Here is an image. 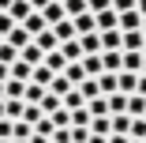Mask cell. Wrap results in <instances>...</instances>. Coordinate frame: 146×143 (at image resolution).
<instances>
[{"mask_svg":"<svg viewBox=\"0 0 146 143\" xmlns=\"http://www.w3.org/2000/svg\"><path fill=\"white\" fill-rule=\"evenodd\" d=\"M90 8H86V0H64V15L68 19H79V15H86Z\"/></svg>","mask_w":146,"mask_h":143,"instance_id":"cell-22","label":"cell"},{"mask_svg":"<svg viewBox=\"0 0 146 143\" xmlns=\"http://www.w3.org/2000/svg\"><path fill=\"white\" fill-rule=\"evenodd\" d=\"M109 124H112V136H127V132H131V117H127V113L109 117Z\"/></svg>","mask_w":146,"mask_h":143,"instance_id":"cell-21","label":"cell"},{"mask_svg":"<svg viewBox=\"0 0 146 143\" xmlns=\"http://www.w3.org/2000/svg\"><path fill=\"white\" fill-rule=\"evenodd\" d=\"M60 102H64V109H68V113H75V109H86V102H82V94H79V91H68Z\"/></svg>","mask_w":146,"mask_h":143,"instance_id":"cell-25","label":"cell"},{"mask_svg":"<svg viewBox=\"0 0 146 143\" xmlns=\"http://www.w3.org/2000/svg\"><path fill=\"white\" fill-rule=\"evenodd\" d=\"M120 72H135V75H142V53H124V68Z\"/></svg>","mask_w":146,"mask_h":143,"instance_id":"cell-23","label":"cell"},{"mask_svg":"<svg viewBox=\"0 0 146 143\" xmlns=\"http://www.w3.org/2000/svg\"><path fill=\"white\" fill-rule=\"evenodd\" d=\"M15 60H19V53H15V49H11V45L4 42V45H0V64H8V68H11Z\"/></svg>","mask_w":146,"mask_h":143,"instance_id":"cell-35","label":"cell"},{"mask_svg":"<svg viewBox=\"0 0 146 143\" xmlns=\"http://www.w3.org/2000/svg\"><path fill=\"white\" fill-rule=\"evenodd\" d=\"M79 49H82V56H98L101 53V34H82L79 38Z\"/></svg>","mask_w":146,"mask_h":143,"instance_id":"cell-3","label":"cell"},{"mask_svg":"<svg viewBox=\"0 0 146 143\" xmlns=\"http://www.w3.org/2000/svg\"><path fill=\"white\" fill-rule=\"evenodd\" d=\"M109 143H131L127 136H109Z\"/></svg>","mask_w":146,"mask_h":143,"instance_id":"cell-44","label":"cell"},{"mask_svg":"<svg viewBox=\"0 0 146 143\" xmlns=\"http://www.w3.org/2000/svg\"><path fill=\"white\" fill-rule=\"evenodd\" d=\"M52 79H56V75H52L45 64H38V68H34V75H30V83H38V87H45V91H49V83H52Z\"/></svg>","mask_w":146,"mask_h":143,"instance_id":"cell-24","label":"cell"},{"mask_svg":"<svg viewBox=\"0 0 146 143\" xmlns=\"http://www.w3.org/2000/svg\"><path fill=\"white\" fill-rule=\"evenodd\" d=\"M75 91L82 94V102H94V98H101V91H98V79H82Z\"/></svg>","mask_w":146,"mask_h":143,"instance_id":"cell-15","label":"cell"},{"mask_svg":"<svg viewBox=\"0 0 146 143\" xmlns=\"http://www.w3.org/2000/svg\"><path fill=\"white\" fill-rule=\"evenodd\" d=\"M98 91H101V98L116 94V75H112V72H101V75H98Z\"/></svg>","mask_w":146,"mask_h":143,"instance_id":"cell-19","label":"cell"},{"mask_svg":"<svg viewBox=\"0 0 146 143\" xmlns=\"http://www.w3.org/2000/svg\"><path fill=\"white\" fill-rule=\"evenodd\" d=\"M135 11H139V15L146 19V0H139V4H135Z\"/></svg>","mask_w":146,"mask_h":143,"instance_id":"cell-45","label":"cell"},{"mask_svg":"<svg viewBox=\"0 0 146 143\" xmlns=\"http://www.w3.org/2000/svg\"><path fill=\"white\" fill-rule=\"evenodd\" d=\"M142 75H146V56H142Z\"/></svg>","mask_w":146,"mask_h":143,"instance_id":"cell-50","label":"cell"},{"mask_svg":"<svg viewBox=\"0 0 146 143\" xmlns=\"http://www.w3.org/2000/svg\"><path fill=\"white\" fill-rule=\"evenodd\" d=\"M142 56H146V45H142Z\"/></svg>","mask_w":146,"mask_h":143,"instance_id":"cell-52","label":"cell"},{"mask_svg":"<svg viewBox=\"0 0 146 143\" xmlns=\"http://www.w3.org/2000/svg\"><path fill=\"white\" fill-rule=\"evenodd\" d=\"M60 105H64L60 98H56V94H49V91H45V98H41V105H38V109L45 113V117H52V113H56V109H60Z\"/></svg>","mask_w":146,"mask_h":143,"instance_id":"cell-27","label":"cell"},{"mask_svg":"<svg viewBox=\"0 0 146 143\" xmlns=\"http://www.w3.org/2000/svg\"><path fill=\"white\" fill-rule=\"evenodd\" d=\"M30 75H34V68L23 64V60H15V64L8 68V79H15V83H30Z\"/></svg>","mask_w":146,"mask_h":143,"instance_id":"cell-10","label":"cell"},{"mask_svg":"<svg viewBox=\"0 0 146 143\" xmlns=\"http://www.w3.org/2000/svg\"><path fill=\"white\" fill-rule=\"evenodd\" d=\"M4 42H8V45H11L15 53H23V49H26V45H30L34 38H30V34H26V30H23V26H15V30H11V34H8Z\"/></svg>","mask_w":146,"mask_h":143,"instance_id":"cell-4","label":"cell"},{"mask_svg":"<svg viewBox=\"0 0 146 143\" xmlns=\"http://www.w3.org/2000/svg\"><path fill=\"white\" fill-rule=\"evenodd\" d=\"M11 4H15V0H0V15H4V11H8Z\"/></svg>","mask_w":146,"mask_h":143,"instance_id":"cell-46","label":"cell"},{"mask_svg":"<svg viewBox=\"0 0 146 143\" xmlns=\"http://www.w3.org/2000/svg\"><path fill=\"white\" fill-rule=\"evenodd\" d=\"M49 30L56 34V42H75V26H71V19H64V23H56V26H49Z\"/></svg>","mask_w":146,"mask_h":143,"instance_id":"cell-11","label":"cell"},{"mask_svg":"<svg viewBox=\"0 0 146 143\" xmlns=\"http://www.w3.org/2000/svg\"><path fill=\"white\" fill-rule=\"evenodd\" d=\"M0 83H8V64H0Z\"/></svg>","mask_w":146,"mask_h":143,"instance_id":"cell-47","label":"cell"},{"mask_svg":"<svg viewBox=\"0 0 146 143\" xmlns=\"http://www.w3.org/2000/svg\"><path fill=\"white\" fill-rule=\"evenodd\" d=\"M49 121H52V128H71V113H68V109L60 105V109H56V113H52Z\"/></svg>","mask_w":146,"mask_h":143,"instance_id":"cell-33","label":"cell"},{"mask_svg":"<svg viewBox=\"0 0 146 143\" xmlns=\"http://www.w3.org/2000/svg\"><path fill=\"white\" fill-rule=\"evenodd\" d=\"M0 143H4V139H0Z\"/></svg>","mask_w":146,"mask_h":143,"instance_id":"cell-56","label":"cell"},{"mask_svg":"<svg viewBox=\"0 0 146 143\" xmlns=\"http://www.w3.org/2000/svg\"><path fill=\"white\" fill-rule=\"evenodd\" d=\"M142 113H146V98L131 94V98H127V117H142Z\"/></svg>","mask_w":146,"mask_h":143,"instance_id":"cell-32","label":"cell"},{"mask_svg":"<svg viewBox=\"0 0 146 143\" xmlns=\"http://www.w3.org/2000/svg\"><path fill=\"white\" fill-rule=\"evenodd\" d=\"M94 23H98V34H105V30H120V15H116L112 8L101 11V15H94Z\"/></svg>","mask_w":146,"mask_h":143,"instance_id":"cell-1","label":"cell"},{"mask_svg":"<svg viewBox=\"0 0 146 143\" xmlns=\"http://www.w3.org/2000/svg\"><path fill=\"white\" fill-rule=\"evenodd\" d=\"M142 34H146V19H142Z\"/></svg>","mask_w":146,"mask_h":143,"instance_id":"cell-51","label":"cell"},{"mask_svg":"<svg viewBox=\"0 0 146 143\" xmlns=\"http://www.w3.org/2000/svg\"><path fill=\"white\" fill-rule=\"evenodd\" d=\"M86 109H90V117H109V98H94V102H86Z\"/></svg>","mask_w":146,"mask_h":143,"instance_id":"cell-31","label":"cell"},{"mask_svg":"<svg viewBox=\"0 0 146 143\" xmlns=\"http://www.w3.org/2000/svg\"><path fill=\"white\" fill-rule=\"evenodd\" d=\"M15 30V23H11V15H0V38H8Z\"/></svg>","mask_w":146,"mask_h":143,"instance_id":"cell-41","label":"cell"},{"mask_svg":"<svg viewBox=\"0 0 146 143\" xmlns=\"http://www.w3.org/2000/svg\"><path fill=\"white\" fill-rule=\"evenodd\" d=\"M56 4H64V0H56Z\"/></svg>","mask_w":146,"mask_h":143,"instance_id":"cell-53","label":"cell"},{"mask_svg":"<svg viewBox=\"0 0 146 143\" xmlns=\"http://www.w3.org/2000/svg\"><path fill=\"white\" fill-rule=\"evenodd\" d=\"M139 98H146V75H139V91H135Z\"/></svg>","mask_w":146,"mask_h":143,"instance_id":"cell-43","label":"cell"},{"mask_svg":"<svg viewBox=\"0 0 146 143\" xmlns=\"http://www.w3.org/2000/svg\"><path fill=\"white\" fill-rule=\"evenodd\" d=\"M23 30L30 34V38H38L41 30H49V26H45V19H41V11H34L30 19H26V23H23Z\"/></svg>","mask_w":146,"mask_h":143,"instance_id":"cell-14","label":"cell"},{"mask_svg":"<svg viewBox=\"0 0 146 143\" xmlns=\"http://www.w3.org/2000/svg\"><path fill=\"white\" fill-rule=\"evenodd\" d=\"M101 64H105V72L120 75V68H124V53H101Z\"/></svg>","mask_w":146,"mask_h":143,"instance_id":"cell-12","label":"cell"},{"mask_svg":"<svg viewBox=\"0 0 146 143\" xmlns=\"http://www.w3.org/2000/svg\"><path fill=\"white\" fill-rule=\"evenodd\" d=\"M135 4H139V0H112V11L124 15V11H135Z\"/></svg>","mask_w":146,"mask_h":143,"instance_id":"cell-38","label":"cell"},{"mask_svg":"<svg viewBox=\"0 0 146 143\" xmlns=\"http://www.w3.org/2000/svg\"><path fill=\"white\" fill-rule=\"evenodd\" d=\"M30 136H34V128H30V124H26V121H15V136H11V139H23V143H26Z\"/></svg>","mask_w":146,"mask_h":143,"instance_id":"cell-36","label":"cell"},{"mask_svg":"<svg viewBox=\"0 0 146 143\" xmlns=\"http://www.w3.org/2000/svg\"><path fill=\"white\" fill-rule=\"evenodd\" d=\"M90 136H101V139H109V136H112V124H109V117H94V121H90Z\"/></svg>","mask_w":146,"mask_h":143,"instance_id":"cell-20","label":"cell"},{"mask_svg":"<svg viewBox=\"0 0 146 143\" xmlns=\"http://www.w3.org/2000/svg\"><path fill=\"white\" fill-rule=\"evenodd\" d=\"M142 45H146V34L142 30H127L124 34V53H142Z\"/></svg>","mask_w":146,"mask_h":143,"instance_id":"cell-6","label":"cell"},{"mask_svg":"<svg viewBox=\"0 0 146 143\" xmlns=\"http://www.w3.org/2000/svg\"><path fill=\"white\" fill-rule=\"evenodd\" d=\"M120 113H127V98L124 94H109V117H120Z\"/></svg>","mask_w":146,"mask_h":143,"instance_id":"cell-26","label":"cell"},{"mask_svg":"<svg viewBox=\"0 0 146 143\" xmlns=\"http://www.w3.org/2000/svg\"><path fill=\"white\" fill-rule=\"evenodd\" d=\"M64 79L71 83V87H79V83L86 79V72H82V64H68V68H64Z\"/></svg>","mask_w":146,"mask_h":143,"instance_id":"cell-28","label":"cell"},{"mask_svg":"<svg viewBox=\"0 0 146 143\" xmlns=\"http://www.w3.org/2000/svg\"><path fill=\"white\" fill-rule=\"evenodd\" d=\"M34 45H38V49H41L45 56H49V53H56V49H60V42H56V34H52V30H41V34L34 38Z\"/></svg>","mask_w":146,"mask_h":143,"instance_id":"cell-5","label":"cell"},{"mask_svg":"<svg viewBox=\"0 0 146 143\" xmlns=\"http://www.w3.org/2000/svg\"><path fill=\"white\" fill-rule=\"evenodd\" d=\"M11 136H15V121H0V139L11 143Z\"/></svg>","mask_w":146,"mask_h":143,"instance_id":"cell-39","label":"cell"},{"mask_svg":"<svg viewBox=\"0 0 146 143\" xmlns=\"http://www.w3.org/2000/svg\"><path fill=\"white\" fill-rule=\"evenodd\" d=\"M41 19H45V26H56V23H64L68 15H64V4H56V0H52V4L41 11Z\"/></svg>","mask_w":146,"mask_h":143,"instance_id":"cell-9","label":"cell"},{"mask_svg":"<svg viewBox=\"0 0 146 143\" xmlns=\"http://www.w3.org/2000/svg\"><path fill=\"white\" fill-rule=\"evenodd\" d=\"M0 121H4V102H0Z\"/></svg>","mask_w":146,"mask_h":143,"instance_id":"cell-49","label":"cell"},{"mask_svg":"<svg viewBox=\"0 0 146 143\" xmlns=\"http://www.w3.org/2000/svg\"><path fill=\"white\" fill-rule=\"evenodd\" d=\"M86 8H90V15H101L112 8V0H86Z\"/></svg>","mask_w":146,"mask_h":143,"instance_id":"cell-37","label":"cell"},{"mask_svg":"<svg viewBox=\"0 0 146 143\" xmlns=\"http://www.w3.org/2000/svg\"><path fill=\"white\" fill-rule=\"evenodd\" d=\"M71 143H90V128H71Z\"/></svg>","mask_w":146,"mask_h":143,"instance_id":"cell-40","label":"cell"},{"mask_svg":"<svg viewBox=\"0 0 146 143\" xmlns=\"http://www.w3.org/2000/svg\"><path fill=\"white\" fill-rule=\"evenodd\" d=\"M19 60H23V64H30V68H38V64H45V53H41V49L30 42V45H26V49L19 53Z\"/></svg>","mask_w":146,"mask_h":143,"instance_id":"cell-7","label":"cell"},{"mask_svg":"<svg viewBox=\"0 0 146 143\" xmlns=\"http://www.w3.org/2000/svg\"><path fill=\"white\" fill-rule=\"evenodd\" d=\"M120 30L127 34V30H142V15L139 11H124L120 15Z\"/></svg>","mask_w":146,"mask_h":143,"instance_id":"cell-17","label":"cell"},{"mask_svg":"<svg viewBox=\"0 0 146 143\" xmlns=\"http://www.w3.org/2000/svg\"><path fill=\"white\" fill-rule=\"evenodd\" d=\"M71 26H75V38H82V34H98V23H94L90 11L79 15V19H71Z\"/></svg>","mask_w":146,"mask_h":143,"instance_id":"cell-2","label":"cell"},{"mask_svg":"<svg viewBox=\"0 0 146 143\" xmlns=\"http://www.w3.org/2000/svg\"><path fill=\"white\" fill-rule=\"evenodd\" d=\"M45 68H49L52 75H64V68H68L64 53H60V49H56V53H49V56H45Z\"/></svg>","mask_w":146,"mask_h":143,"instance_id":"cell-13","label":"cell"},{"mask_svg":"<svg viewBox=\"0 0 146 143\" xmlns=\"http://www.w3.org/2000/svg\"><path fill=\"white\" fill-rule=\"evenodd\" d=\"M49 4H52V0H30V8H34V11H45Z\"/></svg>","mask_w":146,"mask_h":143,"instance_id":"cell-42","label":"cell"},{"mask_svg":"<svg viewBox=\"0 0 146 143\" xmlns=\"http://www.w3.org/2000/svg\"><path fill=\"white\" fill-rule=\"evenodd\" d=\"M127 139L146 143V121H142V117H131V132H127Z\"/></svg>","mask_w":146,"mask_h":143,"instance_id":"cell-29","label":"cell"},{"mask_svg":"<svg viewBox=\"0 0 146 143\" xmlns=\"http://www.w3.org/2000/svg\"><path fill=\"white\" fill-rule=\"evenodd\" d=\"M131 143H139V139H131Z\"/></svg>","mask_w":146,"mask_h":143,"instance_id":"cell-55","label":"cell"},{"mask_svg":"<svg viewBox=\"0 0 146 143\" xmlns=\"http://www.w3.org/2000/svg\"><path fill=\"white\" fill-rule=\"evenodd\" d=\"M0 45H4V38H0Z\"/></svg>","mask_w":146,"mask_h":143,"instance_id":"cell-54","label":"cell"},{"mask_svg":"<svg viewBox=\"0 0 146 143\" xmlns=\"http://www.w3.org/2000/svg\"><path fill=\"white\" fill-rule=\"evenodd\" d=\"M68 91H75V87H71V83H68V79H64V75H56V79H52V83H49V94H56V98H64V94H68Z\"/></svg>","mask_w":146,"mask_h":143,"instance_id":"cell-30","label":"cell"},{"mask_svg":"<svg viewBox=\"0 0 146 143\" xmlns=\"http://www.w3.org/2000/svg\"><path fill=\"white\" fill-rule=\"evenodd\" d=\"M60 53H64V60H68V64H79V60H82V49H79V38H75V42H64V45H60Z\"/></svg>","mask_w":146,"mask_h":143,"instance_id":"cell-18","label":"cell"},{"mask_svg":"<svg viewBox=\"0 0 146 143\" xmlns=\"http://www.w3.org/2000/svg\"><path fill=\"white\" fill-rule=\"evenodd\" d=\"M41 98H45V87H38V83H26L23 102H26V105H41Z\"/></svg>","mask_w":146,"mask_h":143,"instance_id":"cell-16","label":"cell"},{"mask_svg":"<svg viewBox=\"0 0 146 143\" xmlns=\"http://www.w3.org/2000/svg\"><path fill=\"white\" fill-rule=\"evenodd\" d=\"M41 117H45V113H41L38 105H26V109H23V121H26V124H30V128H34V124H38Z\"/></svg>","mask_w":146,"mask_h":143,"instance_id":"cell-34","label":"cell"},{"mask_svg":"<svg viewBox=\"0 0 146 143\" xmlns=\"http://www.w3.org/2000/svg\"><path fill=\"white\" fill-rule=\"evenodd\" d=\"M79 64H82V72H86V79H98V75L105 72V64H101V53H98V56H82Z\"/></svg>","mask_w":146,"mask_h":143,"instance_id":"cell-8","label":"cell"},{"mask_svg":"<svg viewBox=\"0 0 146 143\" xmlns=\"http://www.w3.org/2000/svg\"><path fill=\"white\" fill-rule=\"evenodd\" d=\"M30 143H49V139H41V136H30Z\"/></svg>","mask_w":146,"mask_h":143,"instance_id":"cell-48","label":"cell"}]
</instances>
